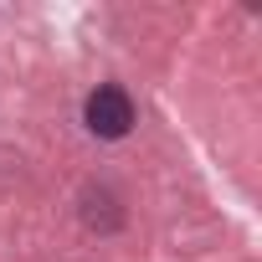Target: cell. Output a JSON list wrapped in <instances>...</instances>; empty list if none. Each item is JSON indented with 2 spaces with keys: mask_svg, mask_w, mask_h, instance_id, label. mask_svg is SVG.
<instances>
[{
  "mask_svg": "<svg viewBox=\"0 0 262 262\" xmlns=\"http://www.w3.org/2000/svg\"><path fill=\"white\" fill-rule=\"evenodd\" d=\"M82 123L93 128L98 139H123L128 128H134V103H128L123 88L103 82V88L88 93V103H82Z\"/></svg>",
  "mask_w": 262,
  "mask_h": 262,
  "instance_id": "1",
  "label": "cell"
}]
</instances>
